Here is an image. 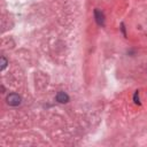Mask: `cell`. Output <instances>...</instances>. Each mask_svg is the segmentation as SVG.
Listing matches in <instances>:
<instances>
[{"label":"cell","instance_id":"6da1fadb","mask_svg":"<svg viewBox=\"0 0 147 147\" xmlns=\"http://www.w3.org/2000/svg\"><path fill=\"white\" fill-rule=\"evenodd\" d=\"M7 103L9 106H18L21 103V96L16 93H10L7 96Z\"/></svg>","mask_w":147,"mask_h":147},{"label":"cell","instance_id":"7a4b0ae2","mask_svg":"<svg viewBox=\"0 0 147 147\" xmlns=\"http://www.w3.org/2000/svg\"><path fill=\"white\" fill-rule=\"evenodd\" d=\"M56 100H57L60 103H65V102L69 101V96H68V94L64 93V92H59V93L56 94Z\"/></svg>","mask_w":147,"mask_h":147},{"label":"cell","instance_id":"3957f363","mask_svg":"<svg viewBox=\"0 0 147 147\" xmlns=\"http://www.w3.org/2000/svg\"><path fill=\"white\" fill-rule=\"evenodd\" d=\"M94 14H95V20H96L98 24L103 25V15H102V13H100V10L95 9V13Z\"/></svg>","mask_w":147,"mask_h":147},{"label":"cell","instance_id":"277c9868","mask_svg":"<svg viewBox=\"0 0 147 147\" xmlns=\"http://www.w3.org/2000/svg\"><path fill=\"white\" fill-rule=\"evenodd\" d=\"M0 61H1V62H0V64H1V70H3V69L6 68V65H7V60L2 56V57L0 59Z\"/></svg>","mask_w":147,"mask_h":147},{"label":"cell","instance_id":"5b68a950","mask_svg":"<svg viewBox=\"0 0 147 147\" xmlns=\"http://www.w3.org/2000/svg\"><path fill=\"white\" fill-rule=\"evenodd\" d=\"M133 99H134V102H136V103H139V95H138V92L134 93V98H133Z\"/></svg>","mask_w":147,"mask_h":147}]
</instances>
